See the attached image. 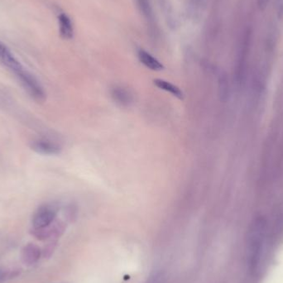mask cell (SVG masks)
I'll return each instance as SVG.
<instances>
[{"label": "cell", "instance_id": "cell-1", "mask_svg": "<svg viewBox=\"0 0 283 283\" xmlns=\"http://www.w3.org/2000/svg\"><path fill=\"white\" fill-rule=\"evenodd\" d=\"M266 223L264 219L257 218L253 221L248 236L249 264L250 269L255 270L259 263L262 255V244L264 240Z\"/></svg>", "mask_w": 283, "mask_h": 283}, {"label": "cell", "instance_id": "cell-2", "mask_svg": "<svg viewBox=\"0 0 283 283\" xmlns=\"http://www.w3.org/2000/svg\"><path fill=\"white\" fill-rule=\"evenodd\" d=\"M56 215L57 212L53 207L48 205L41 207L35 213L32 219V226L37 230L47 228L53 223V220H55Z\"/></svg>", "mask_w": 283, "mask_h": 283}, {"label": "cell", "instance_id": "cell-3", "mask_svg": "<svg viewBox=\"0 0 283 283\" xmlns=\"http://www.w3.org/2000/svg\"><path fill=\"white\" fill-rule=\"evenodd\" d=\"M0 61L7 66L13 73L23 67L21 63L17 60L8 47L0 42Z\"/></svg>", "mask_w": 283, "mask_h": 283}, {"label": "cell", "instance_id": "cell-4", "mask_svg": "<svg viewBox=\"0 0 283 283\" xmlns=\"http://www.w3.org/2000/svg\"><path fill=\"white\" fill-rule=\"evenodd\" d=\"M31 149L42 155H57L60 152V147L53 142L46 139H39L32 142Z\"/></svg>", "mask_w": 283, "mask_h": 283}, {"label": "cell", "instance_id": "cell-5", "mask_svg": "<svg viewBox=\"0 0 283 283\" xmlns=\"http://www.w3.org/2000/svg\"><path fill=\"white\" fill-rule=\"evenodd\" d=\"M60 34L64 39H71L73 37L74 31L72 23L66 13H60L58 17Z\"/></svg>", "mask_w": 283, "mask_h": 283}, {"label": "cell", "instance_id": "cell-6", "mask_svg": "<svg viewBox=\"0 0 283 283\" xmlns=\"http://www.w3.org/2000/svg\"><path fill=\"white\" fill-rule=\"evenodd\" d=\"M113 100L121 106H129L133 101V98L127 89L120 86H115L111 90Z\"/></svg>", "mask_w": 283, "mask_h": 283}, {"label": "cell", "instance_id": "cell-7", "mask_svg": "<svg viewBox=\"0 0 283 283\" xmlns=\"http://www.w3.org/2000/svg\"><path fill=\"white\" fill-rule=\"evenodd\" d=\"M40 256L41 250L35 244H28L23 250V260L26 264L31 265L37 262Z\"/></svg>", "mask_w": 283, "mask_h": 283}, {"label": "cell", "instance_id": "cell-8", "mask_svg": "<svg viewBox=\"0 0 283 283\" xmlns=\"http://www.w3.org/2000/svg\"><path fill=\"white\" fill-rule=\"evenodd\" d=\"M139 58L144 66L152 71H162L163 69V64L159 60H157L156 58L153 57L152 55H150L149 53H147L146 51H139Z\"/></svg>", "mask_w": 283, "mask_h": 283}, {"label": "cell", "instance_id": "cell-9", "mask_svg": "<svg viewBox=\"0 0 283 283\" xmlns=\"http://www.w3.org/2000/svg\"><path fill=\"white\" fill-rule=\"evenodd\" d=\"M153 82H154L155 85L158 87L159 89L169 92V93H170L174 96H176V98H178V99H182L183 98V93H182L181 89H179L178 87L176 86V85L170 84V82L162 80V79H156Z\"/></svg>", "mask_w": 283, "mask_h": 283}, {"label": "cell", "instance_id": "cell-10", "mask_svg": "<svg viewBox=\"0 0 283 283\" xmlns=\"http://www.w3.org/2000/svg\"><path fill=\"white\" fill-rule=\"evenodd\" d=\"M139 4L143 14L147 16V18H150L152 15V10H151V7H150L148 1L147 0H139Z\"/></svg>", "mask_w": 283, "mask_h": 283}, {"label": "cell", "instance_id": "cell-11", "mask_svg": "<svg viewBox=\"0 0 283 283\" xmlns=\"http://www.w3.org/2000/svg\"><path fill=\"white\" fill-rule=\"evenodd\" d=\"M276 8L278 17L282 18L283 15V0H275Z\"/></svg>", "mask_w": 283, "mask_h": 283}, {"label": "cell", "instance_id": "cell-12", "mask_svg": "<svg viewBox=\"0 0 283 283\" xmlns=\"http://www.w3.org/2000/svg\"><path fill=\"white\" fill-rule=\"evenodd\" d=\"M269 1L270 0H257V4H258V8H260V10L264 11L267 8Z\"/></svg>", "mask_w": 283, "mask_h": 283}, {"label": "cell", "instance_id": "cell-13", "mask_svg": "<svg viewBox=\"0 0 283 283\" xmlns=\"http://www.w3.org/2000/svg\"><path fill=\"white\" fill-rule=\"evenodd\" d=\"M6 278H7V273L5 271L0 269V283H3V281L5 280Z\"/></svg>", "mask_w": 283, "mask_h": 283}]
</instances>
